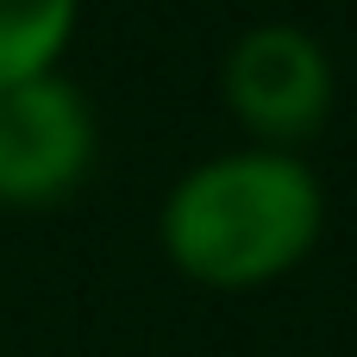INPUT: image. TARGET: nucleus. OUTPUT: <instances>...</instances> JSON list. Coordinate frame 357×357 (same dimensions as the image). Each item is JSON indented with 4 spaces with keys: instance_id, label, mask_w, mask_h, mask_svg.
Masks as SVG:
<instances>
[{
    "instance_id": "3",
    "label": "nucleus",
    "mask_w": 357,
    "mask_h": 357,
    "mask_svg": "<svg viewBox=\"0 0 357 357\" xmlns=\"http://www.w3.org/2000/svg\"><path fill=\"white\" fill-rule=\"evenodd\" d=\"M100 157L94 100L63 75H31L0 88V207L44 213L63 207Z\"/></svg>"
},
{
    "instance_id": "1",
    "label": "nucleus",
    "mask_w": 357,
    "mask_h": 357,
    "mask_svg": "<svg viewBox=\"0 0 357 357\" xmlns=\"http://www.w3.org/2000/svg\"><path fill=\"white\" fill-rule=\"evenodd\" d=\"M326 238V182L301 151L232 144L188 163L157 201L163 264L213 295H257L295 276Z\"/></svg>"
},
{
    "instance_id": "2",
    "label": "nucleus",
    "mask_w": 357,
    "mask_h": 357,
    "mask_svg": "<svg viewBox=\"0 0 357 357\" xmlns=\"http://www.w3.org/2000/svg\"><path fill=\"white\" fill-rule=\"evenodd\" d=\"M333 94H339V69L326 44L295 19L245 25L220 56V107L232 113L245 144L301 151L333 119Z\"/></svg>"
},
{
    "instance_id": "4",
    "label": "nucleus",
    "mask_w": 357,
    "mask_h": 357,
    "mask_svg": "<svg viewBox=\"0 0 357 357\" xmlns=\"http://www.w3.org/2000/svg\"><path fill=\"white\" fill-rule=\"evenodd\" d=\"M82 0H0V88L63 69Z\"/></svg>"
}]
</instances>
